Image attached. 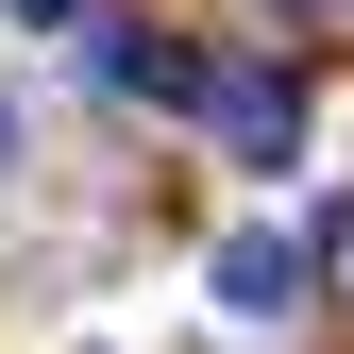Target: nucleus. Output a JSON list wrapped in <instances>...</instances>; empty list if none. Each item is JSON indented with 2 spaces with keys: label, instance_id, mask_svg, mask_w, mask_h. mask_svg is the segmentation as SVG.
<instances>
[{
  "label": "nucleus",
  "instance_id": "nucleus-3",
  "mask_svg": "<svg viewBox=\"0 0 354 354\" xmlns=\"http://www.w3.org/2000/svg\"><path fill=\"white\" fill-rule=\"evenodd\" d=\"M102 84L118 102H203V51L186 34H102Z\"/></svg>",
  "mask_w": 354,
  "mask_h": 354
},
{
  "label": "nucleus",
  "instance_id": "nucleus-4",
  "mask_svg": "<svg viewBox=\"0 0 354 354\" xmlns=\"http://www.w3.org/2000/svg\"><path fill=\"white\" fill-rule=\"evenodd\" d=\"M17 34H102V0H0Z\"/></svg>",
  "mask_w": 354,
  "mask_h": 354
},
{
  "label": "nucleus",
  "instance_id": "nucleus-2",
  "mask_svg": "<svg viewBox=\"0 0 354 354\" xmlns=\"http://www.w3.org/2000/svg\"><path fill=\"white\" fill-rule=\"evenodd\" d=\"M304 270H321V253H304V236H270V219H253V236H219V304H236V321H287V304H304Z\"/></svg>",
  "mask_w": 354,
  "mask_h": 354
},
{
  "label": "nucleus",
  "instance_id": "nucleus-1",
  "mask_svg": "<svg viewBox=\"0 0 354 354\" xmlns=\"http://www.w3.org/2000/svg\"><path fill=\"white\" fill-rule=\"evenodd\" d=\"M186 118L236 169H304V68H270V51H203V102Z\"/></svg>",
  "mask_w": 354,
  "mask_h": 354
}]
</instances>
